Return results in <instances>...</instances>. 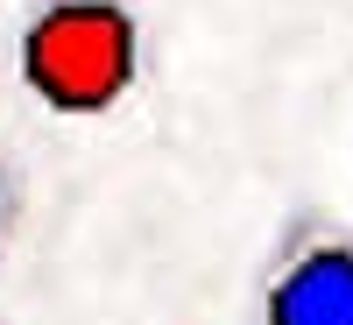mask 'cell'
Wrapping results in <instances>:
<instances>
[{
  "label": "cell",
  "mask_w": 353,
  "mask_h": 325,
  "mask_svg": "<svg viewBox=\"0 0 353 325\" xmlns=\"http://www.w3.org/2000/svg\"><path fill=\"white\" fill-rule=\"evenodd\" d=\"M248 325H353V219L297 205L248 276Z\"/></svg>",
  "instance_id": "obj_2"
},
{
  "label": "cell",
  "mask_w": 353,
  "mask_h": 325,
  "mask_svg": "<svg viewBox=\"0 0 353 325\" xmlns=\"http://www.w3.org/2000/svg\"><path fill=\"white\" fill-rule=\"evenodd\" d=\"M149 78L134 0H28L14 21V85L50 121H106Z\"/></svg>",
  "instance_id": "obj_1"
},
{
  "label": "cell",
  "mask_w": 353,
  "mask_h": 325,
  "mask_svg": "<svg viewBox=\"0 0 353 325\" xmlns=\"http://www.w3.org/2000/svg\"><path fill=\"white\" fill-rule=\"evenodd\" d=\"M21 205H28V184H21V163L0 149V262H8L14 233H21Z\"/></svg>",
  "instance_id": "obj_3"
}]
</instances>
